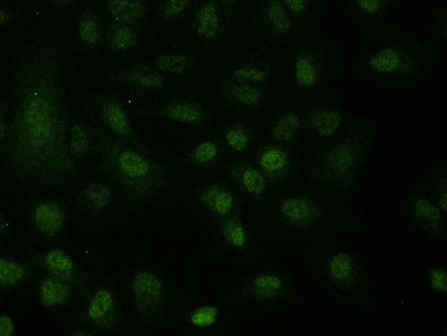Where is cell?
<instances>
[{"instance_id": "obj_40", "label": "cell", "mask_w": 447, "mask_h": 336, "mask_svg": "<svg viewBox=\"0 0 447 336\" xmlns=\"http://www.w3.org/2000/svg\"><path fill=\"white\" fill-rule=\"evenodd\" d=\"M295 21L306 32L311 30L318 19L320 5L314 0H283Z\"/></svg>"}, {"instance_id": "obj_10", "label": "cell", "mask_w": 447, "mask_h": 336, "mask_svg": "<svg viewBox=\"0 0 447 336\" xmlns=\"http://www.w3.org/2000/svg\"><path fill=\"white\" fill-rule=\"evenodd\" d=\"M428 53V46L420 40L397 36L367 53L360 63V74L383 84L410 82L426 69Z\"/></svg>"}, {"instance_id": "obj_23", "label": "cell", "mask_w": 447, "mask_h": 336, "mask_svg": "<svg viewBox=\"0 0 447 336\" xmlns=\"http://www.w3.org/2000/svg\"><path fill=\"white\" fill-rule=\"evenodd\" d=\"M105 19L98 1H82L64 28L74 56L87 65L101 57Z\"/></svg>"}, {"instance_id": "obj_35", "label": "cell", "mask_w": 447, "mask_h": 336, "mask_svg": "<svg viewBox=\"0 0 447 336\" xmlns=\"http://www.w3.org/2000/svg\"><path fill=\"white\" fill-rule=\"evenodd\" d=\"M195 0L155 1L153 25L162 36H182Z\"/></svg>"}, {"instance_id": "obj_27", "label": "cell", "mask_w": 447, "mask_h": 336, "mask_svg": "<svg viewBox=\"0 0 447 336\" xmlns=\"http://www.w3.org/2000/svg\"><path fill=\"white\" fill-rule=\"evenodd\" d=\"M221 171L241 193L248 209L266 216L274 191L250 157H228Z\"/></svg>"}, {"instance_id": "obj_3", "label": "cell", "mask_w": 447, "mask_h": 336, "mask_svg": "<svg viewBox=\"0 0 447 336\" xmlns=\"http://www.w3.org/2000/svg\"><path fill=\"white\" fill-rule=\"evenodd\" d=\"M373 143L371 123L350 116L334 140L307 158L303 180L341 204L356 189Z\"/></svg>"}, {"instance_id": "obj_43", "label": "cell", "mask_w": 447, "mask_h": 336, "mask_svg": "<svg viewBox=\"0 0 447 336\" xmlns=\"http://www.w3.org/2000/svg\"><path fill=\"white\" fill-rule=\"evenodd\" d=\"M80 0H46L42 7L45 12L55 17H70L77 9Z\"/></svg>"}, {"instance_id": "obj_16", "label": "cell", "mask_w": 447, "mask_h": 336, "mask_svg": "<svg viewBox=\"0 0 447 336\" xmlns=\"http://www.w3.org/2000/svg\"><path fill=\"white\" fill-rule=\"evenodd\" d=\"M200 88L212 102L219 117L246 116L261 125L283 95L268 88L224 80L208 71Z\"/></svg>"}, {"instance_id": "obj_39", "label": "cell", "mask_w": 447, "mask_h": 336, "mask_svg": "<svg viewBox=\"0 0 447 336\" xmlns=\"http://www.w3.org/2000/svg\"><path fill=\"white\" fill-rule=\"evenodd\" d=\"M222 312V305L212 303L180 310L177 315L186 326L196 330L209 329L218 322Z\"/></svg>"}, {"instance_id": "obj_9", "label": "cell", "mask_w": 447, "mask_h": 336, "mask_svg": "<svg viewBox=\"0 0 447 336\" xmlns=\"http://www.w3.org/2000/svg\"><path fill=\"white\" fill-rule=\"evenodd\" d=\"M74 315L88 325L96 336H130L135 332L122 280L115 275L91 272Z\"/></svg>"}, {"instance_id": "obj_32", "label": "cell", "mask_w": 447, "mask_h": 336, "mask_svg": "<svg viewBox=\"0 0 447 336\" xmlns=\"http://www.w3.org/2000/svg\"><path fill=\"white\" fill-rule=\"evenodd\" d=\"M228 154L224 145L217 127L201 136L200 139L189 149L175 157L173 162L195 176L219 172Z\"/></svg>"}, {"instance_id": "obj_34", "label": "cell", "mask_w": 447, "mask_h": 336, "mask_svg": "<svg viewBox=\"0 0 447 336\" xmlns=\"http://www.w3.org/2000/svg\"><path fill=\"white\" fill-rule=\"evenodd\" d=\"M217 127L229 157H250L262 134V125L246 116H221Z\"/></svg>"}, {"instance_id": "obj_18", "label": "cell", "mask_w": 447, "mask_h": 336, "mask_svg": "<svg viewBox=\"0 0 447 336\" xmlns=\"http://www.w3.org/2000/svg\"><path fill=\"white\" fill-rule=\"evenodd\" d=\"M63 193L74 223L83 228L100 230L110 219L116 218L114 190L98 175L83 174Z\"/></svg>"}, {"instance_id": "obj_22", "label": "cell", "mask_w": 447, "mask_h": 336, "mask_svg": "<svg viewBox=\"0 0 447 336\" xmlns=\"http://www.w3.org/2000/svg\"><path fill=\"white\" fill-rule=\"evenodd\" d=\"M302 145L307 158L334 140L349 116L327 95L303 105Z\"/></svg>"}, {"instance_id": "obj_2", "label": "cell", "mask_w": 447, "mask_h": 336, "mask_svg": "<svg viewBox=\"0 0 447 336\" xmlns=\"http://www.w3.org/2000/svg\"><path fill=\"white\" fill-rule=\"evenodd\" d=\"M97 123L99 152L88 173L104 178L113 187L116 198V218L168 203L195 176L175 165L172 157L165 153L124 143Z\"/></svg>"}, {"instance_id": "obj_38", "label": "cell", "mask_w": 447, "mask_h": 336, "mask_svg": "<svg viewBox=\"0 0 447 336\" xmlns=\"http://www.w3.org/2000/svg\"><path fill=\"white\" fill-rule=\"evenodd\" d=\"M395 4L391 0H352L347 2V9L363 30L370 33L389 19Z\"/></svg>"}, {"instance_id": "obj_17", "label": "cell", "mask_w": 447, "mask_h": 336, "mask_svg": "<svg viewBox=\"0 0 447 336\" xmlns=\"http://www.w3.org/2000/svg\"><path fill=\"white\" fill-rule=\"evenodd\" d=\"M309 262L317 280L335 294L353 296L364 286V265L351 251L330 242H320L312 248Z\"/></svg>"}, {"instance_id": "obj_6", "label": "cell", "mask_w": 447, "mask_h": 336, "mask_svg": "<svg viewBox=\"0 0 447 336\" xmlns=\"http://www.w3.org/2000/svg\"><path fill=\"white\" fill-rule=\"evenodd\" d=\"M83 74L88 84L118 93L129 107L190 89L159 72L142 52L120 58H101L88 64Z\"/></svg>"}, {"instance_id": "obj_24", "label": "cell", "mask_w": 447, "mask_h": 336, "mask_svg": "<svg viewBox=\"0 0 447 336\" xmlns=\"http://www.w3.org/2000/svg\"><path fill=\"white\" fill-rule=\"evenodd\" d=\"M17 244L19 254L26 258L35 270L64 280L83 295L89 284L91 272L80 264L67 245L42 246L30 240Z\"/></svg>"}, {"instance_id": "obj_31", "label": "cell", "mask_w": 447, "mask_h": 336, "mask_svg": "<svg viewBox=\"0 0 447 336\" xmlns=\"http://www.w3.org/2000/svg\"><path fill=\"white\" fill-rule=\"evenodd\" d=\"M29 286L38 304L54 316L75 310L82 296L69 282L35 269Z\"/></svg>"}, {"instance_id": "obj_5", "label": "cell", "mask_w": 447, "mask_h": 336, "mask_svg": "<svg viewBox=\"0 0 447 336\" xmlns=\"http://www.w3.org/2000/svg\"><path fill=\"white\" fill-rule=\"evenodd\" d=\"M252 10V1L195 0L182 36L210 61L254 41Z\"/></svg>"}, {"instance_id": "obj_28", "label": "cell", "mask_w": 447, "mask_h": 336, "mask_svg": "<svg viewBox=\"0 0 447 336\" xmlns=\"http://www.w3.org/2000/svg\"><path fill=\"white\" fill-rule=\"evenodd\" d=\"M207 226L213 254H235L244 258L250 255L252 235L243 213L207 218Z\"/></svg>"}, {"instance_id": "obj_37", "label": "cell", "mask_w": 447, "mask_h": 336, "mask_svg": "<svg viewBox=\"0 0 447 336\" xmlns=\"http://www.w3.org/2000/svg\"><path fill=\"white\" fill-rule=\"evenodd\" d=\"M34 272L31 263L21 255L2 253L0 256L1 302L25 286H29Z\"/></svg>"}, {"instance_id": "obj_44", "label": "cell", "mask_w": 447, "mask_h": 336, "mask_svg": "<svg viewBox=\"0 0 447 336\" xmlns=\"http://www.w3.org/2000/svg\"><path fill=\"white\" fill-rule=\"evenodd\" d=\"M19 235L2 205L0 207V248L6 250L10 246L18 242Z\"/></svg>"}, {"instance_id": "obj_21", "label": "cell", "mask_w": 447, "mask_h": 336, "mask_svg": "<svg viewBox=\"0 0 447 336\" xmlns=\"http://www.w3.org/2000/svg\"><path fill=\"white\" fill-rule=\"evenodd\" d=\"M254 40L280 52L311 34L292 17L283 0L252 1Z\"/></svg>"}, {"instance_id": "obj_8", "label": "cell", "mask_w": 447, "mask_h": 336, "mask_svg": "<svg viewBox=\"0 0 447 336\" xmlns=\"http://www.w3.org/2000/svg\"><path fill=\"white\" fill-rule=\"evenodd\" d=\"M122 280L135 331H149L180 311V293L159 266L136 265L126 271Z\"/></svg>"}, {"instance_id": "obj_29", "label": "cell", "mask_w": 447, "mask_h": 336, "mask_svg": "<svg viewBox=\"0 0 447 336\" xmlns=\"http://www.w3.org/2000/svg\"><path fill=\"white\" fill-rule=\"evenodd\" d=\"M157 35L153 25H134L105 20L100 59L120 58L141 53L158 38Z\"/></svg>"}, {"instance_id": "obj_4", "label": "cell", "mask_w": 447, "mask_h": 336, "mask_svg": "<svg viewBox=\"0 0 447 336\" xmlns=\"http://www.w3.org/2000/svg\"><path fill=\"white\" fill-rule=\"evenodd\" d=\"M266 217L272 233L290 240L333 233L342 222L340 204L303 180L275 193Z\"/></svg>"}, {"instance_id": "obj_11", "label": "cell", "mask_w": 447, "mask_h": 336, "mask_svg": "<svg viewBox=\"0 0 447 336\" xmlns=\"http://www.w3.org/2000/svg\"><path fill=\"white\" fill-rule=\"evenodd\" d=\"M208 72L218 78L279 92V52L252 41L236 46L209 61Z\"/></svg>"}, {"instance_id": "obj_20", "label": "cell", "mask_w": 447, "mask_h": 336, "mask_svg": "<svg viewBox=\"0 0 447 336\" xmlns=\"http://www.w3.org/2000/svg\"><path fill=\"white\" fill-rule=\"evenodd\" d=\"M250 157L274 193L303 180L307 156L302 147L274 143L262 132Z\"/></svg>"}, {"instance_id": "obj_19", "label": "cell", "mask_w": 447, "mask_h": 336, "mask_svg": "<svg viewBox=\"0 0 447 336\" xmlns=\"http://www.w3.org/2000/svg\"><path fill=\"white\" fill-rule=\"evenodd\" d=\"M84 91L90 107L100 125L114 138L145 150L149 145L137 123L133 120L129 104L118 93L88 84L84 77Z\"/></svg>"}, {"instance_id": "obj_12", "label": "cell", "mask_w": 447, "mask_h": 336, "mask_svg": "<svg viewBox=\"0 0 447 336\" xmlns=\"http://www.w3.org/2000/svg\"><path fill=\"white\" fill-rule=\"evenodd\" d=\"M135 123L167 120L186 125L201 136L215 129L219 117L208 96L199 88L183 90L161 98L131 105Z\"/></svg>"}, {"instance_id": "obj_36", "label": "cell", "mask_w": 447, "mask_h": 336, "mask_svg": "<svg viewBox=\"0 0 447 336\" xmlns=\"http://www.w3.org/2000/svg\"><path fill=\"white\" fill-rule=\"evenodd\" d=\"M155 1L102 0L98 1L105 20L134 25H153Z\"/></svg>"}, {"instance_id": "obj_46", "label": "cell", "mask_w": 447, "mask_h": 336, "mask_svg": "<svg viewBox=\"0 0 447 336\" xmlns=\"http://www.w3.org/2000/svg\"><path fill=\"white\" fill-rule=\"evenodd\" d=\"M63 333L67 336H96L95 333L88 325L74 315L65 324Z\"/></svg>"}, {"instance_id": "obj_14", "label": "cell", "mask_w": 447, "mask_h": 336, "mask_svg": "<svg viewBox=\"0 0 447 336\" xmlns=\"http://www.w3.org/2000/svg\"><path fill=\"white\" fill-rule=\"evenodd\" d=\"M84 76L76 67L72 74L67 128V145L79 172L88 173L99 152L97 120L84 91Z\"/></svg>"}, {"instance_id": "obj_25", "label": "cell", "mask_w": 447, "mask_h": 336, "mask_svg": "<svg viewBox=\"0 0 447 336\" xmlns=\"http://www.w3.org/2000/svg\"><path fill=\"white\" fill-rule=\"evenodd\" d=\"M236 294L246 302L272 307L297 298L298 288L291 273L261 270L241 275L237 284Z\"/></svg>"}, {"instance_id": "obj_47", "label": "cell", "mask_w": 447, "mask_h": 336, "mask_svg": "<svg viewBox=\"0 0 447 336\" xmlns=\"http://www.w3.org/2000/svg\"><path fill=\"white\" fill-rule=\"evenodd\" d=\"M16 331V323L13 317L7 313L0 314V335L11 336Z\"/></svg>"}, {"instance_id": "obj_30", "label": "cell", "mask_w": 447, "mask_h": 336, "mask_svg": "<svg viewBox=\"0 0 447 336\" xmlns=\"http://www.w3.org/2000/svg\"><path fill=\"white\" fill-rule=\"evenodd\" d=\"M303 105L283 95L262 124L263 135L271 141L302 147Z\"/></svg>"}, {"instance_id": "obj_13", "label": "cell", "mask_w": 447, "mask_h": 336, "mask_svg": "<svg viewBox=\"0 0 447 336\" xmlns=\"http://www.w3.org/2000/svg\"><path fill=\"white\" fill-rule=\"evenodd\" d=\"M21 208L32 242L42 246L67 245L74 222L63 193L27 192Z\"/></svg>"}, {"instance_id": "obj_45", "label": "cell", "mask_w": 447, "mask_h": 336, "mask_svg": "<svg viewBox=\"0 0 447 336\" xmlns=\"http://www.w3.org/2000/svg\"><path fill=\"white\" fill-rule=\"evenodd\" d=\"M428 277L433 291L441 295L447 292V273L443 266H434L429 269Z\"/></svg>"}, {"instance_id": "obj_41", "label": "cell", "mask_w": 447, "mask_h": 336, "mask_svg": "<svg viewBox=\"0 0 447 336\" xmlns=\"http://www.w3.org/2000/svg\"><path fill=\"white\" fill-rule=\"evenodd\" d=\"M32 8V5L5 6L0 8V38L4 39Z\"/></svg>"}, {"instance_id": "obj_15", "label": "cell", "mask_w": 447, "mask_h": 336, "mask_svg": "<svg viewBox=\"0 0 447 336\" xmlns=\"http://www.w3.org/2000/svg\"><path fill=\"white\" fill-rule=\"evenodd\" d=\"M142 54L159 72L187 88H199L208 69V60L182 36L157 38Z\"/></svg>"}, {"instance_id": "obj_1", "label": "cell", "mask_w": 447, "mask_h": 336, "mask_svg": "<svg viewBox=\"0 0 447 336\" xmlns=\"http://www.w3.org/2000/svg\"><path fill=\"white\" fill-rule=\"evenodd\" d=\"M75 56L63 28L41 22L17 41L0 95V176L23 194L63 193L82 175L67 128Z\"/></svg>"}, {"instance_id": "obj_33", "label": "cell", "mask_w": 447, "mask_h": 336, "mask_svg": "<svg viewBox=\"0 0 447 336\" xmlns=\"http://www.w3.org/2000/svg\"><path fill=\"white\" fill-rule=\"evenodd\" d=\"M405 211L411 224L437 242L447 235L446 213L439 209L428 194L415 189L405 198Z\"/></svg>"}, {"instance_id": "obj_7", "label": "cell", "mask_w": 447, "mask_h": 336, "mask_svg": "<svg viewBox=\"0 0 447 336\" xmlns=\"http://www.w3.org/2000/svg\"><path fill=\"white\" fill-rule=\"evenodd\" d=\"M284 95L303 105L327 96L334 75V47L307 35L279 52Z\"/></svg>"}, {"instance_id": "obj_42", "label": "cell", "mask_w": 447, "mask_h": 336, "mask_svg": "<svg viewBox=\"0 0 447 336\" xmlns=\"http://www.w3.org/2000/svg\"><path fill=\"white\" fill-rule=\"evenodd\" d=\"M429 196L444 213L447 212V175L444 173L433 176L429 182Z\"/></svg>"}, {"instance_id": "obj_26", "label": "cell", "mask_w": 447, "mask_h": 336, "mask_svg": "<svg viewBox=\"0 0 447 336\" xmlns=\"http://www.w3.org/2000/svg\"><path fill=\"white\" fill-rule=\"evenodd\" d=\"M187 195L207 218L243 213L248 208L241 193L221 171L202 175L188 189Z\"/></svg>"}]
</instances>
